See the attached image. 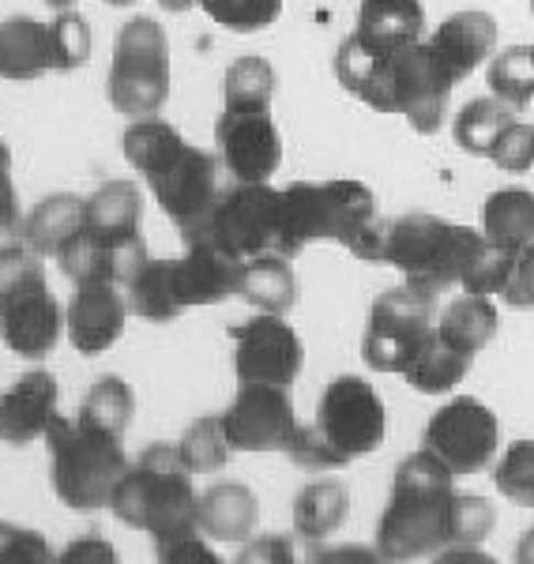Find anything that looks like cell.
<instances>
[{"label": "cell", "instance_id": "obj_1", "mask_svg": "<svg viewBox=\"0 0 534 564\" xmlns=\"http://www.w3.org/2000/svg\"><path fill=\"white\" fill-rule=\"evenodd\" d=\"M124 159L148 181L151 196L162 215L181 230V238L204 230L215 204L226 193L222 185V159L207 154L181 135L162 117H135L124 129Z\"/></svg>", "mask_w": 534, "mask_h": 564}, {"label": "cell", "instance_id": "obj_2", "mask_svg": "<svg viewBox=\"0 0 534 564\" xmlns=\"http://www.w3.org/2000/svg\"><path fill=\"white\" fill-rule=\"evenodd\" d=\"M313 241H339L358 260L380 263L384 223L377 218L373 188L361 181H294L283 188L279 252L294 260Z\"/></svg>", "mask_w": 534, "mask_h": 564}, {"label": "cell", "instance_id": "obj_3", "mask_svg": "<svg viewBox=\"0 0 534 564\" xmlns=\"http://www.w3.org/2000/svg\"><path fill=\"white\" fill-rule=\"evenodd\" d=\"M456 475L429 448L411 452L395 467L392 497L377 523V550L384 561L437 557L448 545Z\"/></svg>", "mask_w": 534, "mask_h": 564}, {"label": "cell", "instance_id": "obj_4", "mask_svg": "<svg viewBox=\"0 0 534 564\" xmlns=\"http://www.w3.org/2000/svg\"><path fill=\"white\" fill-rule=\"evenodd\" d=\"M388 414L380 391L366 377L342 372L316 399V414L302 425L286 456L305 470H339L380 448Z\"/></svg>", "mask_w": 534, "mask_h": 564}, {"label": "cell", "instance_id": "obj_5", "mask_svg": "<svg viewBox=\"0 0 534 564\" xmlns=\"http://www.w3.org/2000/svg\"><path fill=\"white\" fill-rule=\"evenodd\" d=\"M50 448V481L61 505L72 512H98L110 508L113 489L129 470L121 433H110L76 411V417L57 414L45 430Z\"/></svg>", "mask_w": 534, "mask_h": 564}, {"label": "cell", "instance_id": "obj_6", "mask_svg": "<svg viewBox=\"0 0 534 564\" xmlns=\"http://www.w3.org/2000/svg\"><path fill=\"white\" fill-rule=\"evenodd\" d=\"M196 500L200 494L193 486V467L177 444H148L117 481L110 512L132 531L166 539L196 527Z\"/></svg>", "mask_w": 534, "mask_h": 564}, {"label": "cell", "instance_id": "obj_7", "mask_svg": "<svg viewBox=\"0 0 534 564\" xmlns=\"http://www.w3.org/2000/svg\"><path fill=\"white\" fill-rule=\"evenodd\" d=\"M482 249L486 234L456 226L440 215L414 212L384 223L380 263H392L406 282L437 297L451 286H464L470 263L478 260Z\"/></svg>", "mask_w": 534, "mask_h": 564}, {"label": "cell", "instance_id": "obj_8", "mask_svg": "<svg viewBox=\"0 0 534 564\" xmlns=\"http://www.w3.org/2000/svg\"><path fill=\"white\" fill-rule=\"evenodd\" d=\"M61 327H65V313L53 297L39 252L20 241L0 249V339L4 347L26 361H42L57 347Z\"/></svg>", "mask_w": 534, "mask_h": 564}, {"label": "cell", "instance_id": "obj_9", "mask_svg": "<svg viewBox=\"0 0 534 564\" xmlns=\"http://www.w3.org/2000/svg\"><path fill=\"white\" fill-rule=\"evenodd\" d=\"M106 95L117 113L129 121L155 117L170 98V42L159 20L132 15L113 42L110 72H106Z\"/></svg>", "mask_w": 534, "mask_h": 564}, {"label": "cell", "instance_id": "obj_10", "mask_svg": "<svg viewBox=\"0 0 534 564\" xmlns=\"http://www.w3.org/2000/svg\"><path fill=\"white\" fill-rule=\"evenodd\" d=\"M451 87L456 79L448 76L429 42H414L406 50L384 57L380 65V87L369 109L377 113H403L414 132L433 135L445 124Z\"/></svg>", "mask_w": 534, "mask_h": 564}, {"label": "cell", "instance_id": "obj_11", "mask_svg": "<svg viewBox=\"0 0 534 564\" xmlns=\"http://www.w3.org/2000/svg\"><path fill=\"white\" fill-rule=\"evenodd\" d=\"M222 252L233 260H252L260 252H279L283 234V188H271L268 181H233L215 204L204 230ZM193 238V234H188Z\"/></svg>", "mask_w": 534, "mask_h": 564}, {"label": "cell", "instance_id": "obj_12", "mask_svg": "<svg viewBox=\"0 0 534 564\" xmlns=\"http://www.w3.org/2000/svg\"><path fill=\"white\" fill-rule=\"evenodd\" d=\"M433 302L437 297L418 290L414 282L392 286L369 308V327L361 339V358L377 372H406L414 354L433 327Z\"/></svg>", "mask_w": 534, "mask_h": 564}, {"label": "cell", "instance_id": "obj_13", "mask_svg": "<svg viewBox=\"0 0 534 564\" xmlns=\"http://www.w3.org/2000/svg\"><path fill=\"white\" fill-rule=\"evenodd\" d=\"M425 448L448 463L456 478L486 470L501 448V422L482 399L456 395L425 425Z\"/></svg>", "mask_w": 534, "mask_h": 564}, {"label": "cell", "instance_id": "obj_14", "mask_svg": "<svg viewBox=\"0 0 534 564\" xmlns=\"http://www.w3.org/2000/svg\"><path fill=\"white\" fill-rule=\"evenodd\" d=\"M233 372L238 384H279L290 388L305 366V347L283 313H257L246 324L230 327Z\"/></svg>", "mask_w": 534, "mask_h": 564}, {"label": "cell", "instance_id": "obj_15", "mask_svg": "<svg viewBox=\"0 0 534 564\" xmlns=\"http://www.w3.org/2000/svg\"><path fill=\"white\" fill-rule=\"evenodd\" d=\"M219 417L233 452H290L302 430L290 388L279 384H241Z\"/></svg>", "mask_w": 534, "mask_h": 564}, {"label": "cell", "instance_id": "obj_16", "mask_svg": "<svg viewBox=\"0 0 534 564\" xmlns=\"http://www.w3.org/2000/svg\"><path fill=\"white\" fill-rule=\"evenodd\" d=\"M215 143L230 181H271L283 162V135L271 121V106H222Z\"/></svg>", "mask_w": 534, "mask_h": 564}, {"label": "cell", "instance_id": "obj_17", "mask_svg": "<svg viewBox=\"0 0 534 564\" xmlns=\"http://www.w3.org/2000/svg\"><path fill=\"white\" fill-rule=\"evenodd\" d=\"M129 294H124L121 282H76L72 290V302L65 308V332L68 343L84 358H98L121 339L124 321H129Z\"/></svg>", "mask_w": 534, "mask_h": 564}, {"label": "cell", "instance_id": "obj_18", "mask_svg": "<svg viewBox=\"0 0 534 564\" xmlns=\"http://www.w3.org/2000/svg\"><path fill=\"white\" fill-rule=\"evenodd\" d=\"M53 260H57L61 271L72 279V286H76V282H95V279L129 286V279L148 263V241L143 238L117 241V238H106V234L90 230L84 223L65 245H61V252Z\"/></svg>", "mask_w": 534, "mask_h": 564}, {"label": "cell", "instance_id": "obj_19", "mask_svg": "<svg viewBox=\"0 0 534 564\" xmlns=\"http://www.w3.org/2000/svg\"><path fill=\"white\" fill-rule=\"evenodd\" d=\"M53 417H57V377L50 369L23 372L0 395V444L26 448L34 441H45Z\"/></svg>", "mask_w": 534, "mask_h": 564}, {"label": "cell", "instance_id": "obj_20", "mask_svg": "<svg viewBox=\"0 0 534 564\" xmlns=\"http://www.w3.org/2000/svg\"><path fill=\"white\" fill-rule=\"evenodd\" d=\"M174 275L185 308L219 305L230 294H238L241 260L222 252L207 234H193V238H185V257L174 260Z\"/></svg>", "mask_w": 534, "mask_h": 564}, {"label": "cell", "instance_id": "obj_21", "mask_svg": "<svg viewBox=\"0 0 534 564\" xmlns=\"http://www.w3.org/2000/svg\"><path fill=\"white\" fill-rule=\"evenodd\" d=\"M425 42L437 53V61L445 65L448 76L459 84L497 50V20L490 12L467 8V12L448 15Z\"/></svg>", "mask_w": 534, "mask_h": 564}, {"label": "cell", "instance_id": "obj_22", "mask_svg": "<svg viewBox=\"0 0 534 564\" xmlns=\"http://www.w3.org/2000/svg\"><path fill=\"white\" fill-rule=\"evenodd\" d=\"M45 72H57L53 23H42L34 15H8L0 23V79L26 84Z\"/></svg>", "mask_w": 534, "mask_h": 564}, {"label": "cell", "instance_id": "obj_23", "mask_svg": "<svg viewBox=\"0 0 534 564\" xmlns=\"http://www.w3.org/2000/svg\"><path fill=\"white\" fill-rule=\"evenodd\" d=\"M350 34H355L369 53L392 57V53L406 50V45L422 42L425 8H422V0H361L358 26Z\"/></svg>", "mask_w": 534, "mask_h": 564}, {"label": "cell", "instance_id": "obj_24", "mask_svg": "<svg viewBox=\"0 0 534 564\" xmlns=\"http://www.w3.org/2000/svg\"><path fill=\"white\" fill-rule=\"evenodd\" d=\"M257 494L241 481H215L196 500V523L215 545H241L257 531Z\"/></svg>", "mask_w": 534, "mask_h": 564}, {"label": "cell", "instance_id": "obj_25", "mask_svg": "<svg viewBox=\"0 0 534 564\" xmlns=\"http://www.w3.org/2000/svg\"><path fill=\"white\" fill-rule=\"evenodd\" d=\"M470 361H475V354L464 350L456 339H448V335L433 324L403 377H406V384L414 391H422V395H445V391H451L456 384H464Z\"/></svg>", "mask_w": 534, "mask_h": 564}, {"label": "cell", "instance_id": "obj_26", "mask_svg": "<svg viewBox=\"0 0 534 564\" xmlns=\"http://www.w3.org/2000/svg\"><path fill=\"white\" fill-rule=\"evenodd\" d=\"M238 297L249 302L257 313H290L297 302V275L294 263L283 252H260L241 263Z\"/></svg>", "mask_w": 534, "mask_h": 564}, {"label": "cell", "instance_id": "obj_27", "mask_svg": "<svg viewBox=\"0 0 534 564\" xmlns=\"http://www.w3.org/2000/svg\"><path fill=\"white\" fill-rule=\"evenodd\" d=\"M84 223L106 238H143V193L135 181H106L84 199Z\"/></svg>", "mask_w": 534, "mask_h": 564}, {"label": "cell", "instance_id": "obj_28", "mask_svg": "<svg viewBox=\"0 0 534 564\" xmlns=\"http://www.w3.org/2000/svg\"><path fill=\"white\" fill-rule=\"evenodd\" d=\"M84 199L72 193H53L34 204V212L23 218V241L31 252H39L42 260L57 257L61 245L84 226Z\"/></svg>", "mask_w": 534, "mask_h": 564}, {"label": "cell", "instance_id": "obj_29", "mask_svg": "<svg viewBox=\"0 0 534 564\" xmlns=\"http://www.w3.org/2000/svg\"><path fill=\"white\" fill-rule=\"evenodd\" d=\"M350 512V494L342 481L316 478L294 497V534L302 542H324L342 527Z\"/></svg>", "mask_w": 534, "mask_h": 564}, {"label": "cell", "instance_id": "obj_30", "mask_svg": "<svg viewBox=\"0 0 534 564\" xmlns=\"http://www.w3.org/2000/svg\"><path fill=\"white\" fill-rule=\"evenodd\" d=\"M124 294H129L132 313L143 316V321H151V324H170V321H177V316L185 313L181 294H177L174 260L148 257V263H143V268L129 279Z\"/></svg>", "mask_w": 534, "mask_h": 564}, {"label": "cell", "instance_id": "obj_31", "mask_svg": "<svg viewBox=\"0 0 534 564\" xmlns=\"http://www.w3.org/2000/svg\"><path fill=\"white\" fill-rule=\"evenodd\" d=\"M482 234L501 249L534 241V193L531 188H497L482 207Z\"/></svg>", "mask_w": 534, "mask_h": 564}, {"label": "cell", "instance_id": "obj_32", "mask_svg": "<svg viewBox=\"0 0 534 564\" xmlns=\"http://www.w3.org/2000/svg\"><path fill=\"white\" fill-rule=\"evenodd\" d=\"M515 121V106H509L504 98H475L459 109L456 117V143L464 148L467 154H478V159H490L501 132L509 129Z\"/></svg>", "mask_w": 534, "mask_h": 564}, {"label": "cell", "instance_id": "obj_33", "mask_svg": "<svg viewBox=\"0 0 534 564\" xmlns=\"http://www.w3.org/2000/svg\"><path fill=\"white\" fill-rule=\"evenodd\" d=\"M437 327L448 335V339H456L464 350L478 354L486 343H493L497 327H501V313H497L493 297L467 294V290H464V297H456V302L440 313Z\"/></svg>", "mask_w": 534, "mask_h": 564}, {"label": "cell", "instance_id": "obj_34", "mask_svg": "<svg viewBox=\"0 0 534 564\" xmlns=\"http://www.w3.org/2000/svg\"><path fill=\"white\" fill-rule=\"evenodd\" d=\"M490 90L509 106L523 109L534 98V42L509 45L490 61Z\"/></svg>", "mask_w": 534, "mask_h": 564}, {"label": "cell", "instance_id": "obj_35", "mask_svg": "<svg viewBox=\"0 0 534 564\" xmlns=\"http://www.w3.org/2000/svg\"><path fill=\"white\" fill-rule=\"evenodd\" d=\"M79 414L90 417L95 425H102V430L124 436V430H129V422L135 414V395H132V388L124 384V377L106 372V377H98L95 384H90Z\"/></svg>", "mask_w": 534, "mask_h": 564}, {"label": "cell", "instance_id": "obj_36", "mask_svg": "<svg viewBox=\"0 0 534 564\" xmlns=\"http://www.w3.org/2000/svg\"><path fill=\"white\" fill-rule=\"evenodd\" d=\"M181 456L193 467V475H211V470H222L230 463L233 448H230V436L222 430V417H196L193 425L185 430V436L177 441Z\"/></svg>", "mask_w": 534, "mask_h": 564}, {"label": "cell", "instance_id": "obj_37", "mask_svg": "<svg viewBox=\"0 0 534 564\" xmlns=\"http://www.w3.org/2000/svg\"><path fill=\"white\" fill-rule=\"evenodd\" d=\"M275 68L264 57H238L222 76V106H271Z\"/></svg>", "mask_w": 534, "mask_h": 564}, {"label": "cell", "instance_id": "obj_38", "mask_svg": "<svg viewBox=\"0 0 534 564\" xmlns=\"http://www.w3.org/2000/svg\"><path fill=\"white\" fill-rule=\"evenodd\" d=\"M200 8L222 26V31L257 34V31H268V26L279 20L283 0H200Z\"/></svg>", "mask_w": 534, "mask_h": 564}, {"label": "cell", "instance_id": "obj_39", "mask_svg": "<svg viewBox=\"0 0 534 564\" xmlns=\"http://www.w3.org/2000/svg\"><path fill=\"white\" fill-rule=\"evenodd\" d=\"M493 486L512 505L534 508V441H515L504 448V456L493 470Z\"/></svg>", "mask_w": 534, "mask_h": 564}, {"label": "cell", "instance_id": "obj_40", "mask_svg": "<svg viewBox=\"0 0 534 564\" xmlns=\"http://www.w3.org/2000/svg\"><path fill=\"white\" fill-rule=\"evenodd\" d=\"M493 523H497V512L482 494H456V500H451L445 550H451V545H482L490 539Z\"/></svg>", "mask_w": 534, "mask_h": 564}, {"label": "cell", "instance_id": "obj_41", "mask_svg": "<svg viewBox=\"0 0 534 564\" xmlns=\"http://www.w3.org/2000/svg\"><path fill=\"white\" fill-rule=\"evenodd\" d=\"M53 39H57V72H76L90 61V50H95V34H90V23L79 12H65L53 20Z\"/></svg>", "mask_w": 534, "mask_h": 564}, {"label": "cell", "instance_id": "obj_42", "mask_svg": "<svg viewBox=\"0 0 534 564\" xmlns=\"http://www.w3.org/2000/svg\"><path fill=\"white\" fill-rule=\"evenodd\" d=\"M512 252L515 249H501L486 238V249L478 252V260L470 263L467 279H464V290L467 294H486V297H501L504 282H509V271H512Z\"/></svg>", "mask_w": 534, "mask_h": 564}, {"label": "cell", "instance_id": "obj_43", "mask_svg": "<svg viewBox=\"0 0 534 564\" xmlns=\"http://www.w3.org/2000/svg\"><path fill=\"white\" fill-rule=\"evenodd\" d=\"M490 162L501 166L504 174H527L534 166V124L515 117L509 129L501 132V140H497Z\"/></svg>", "mask_w": 534, "mask_h": 564}, {"label": "cell", "instance_id": "obj_44", "mask_svg": "<svg viewBox=\"0 0 534 564\" xmlns=\"http://www.w3.org/2000/svg\"><path fill=\"white\" fill-rule=\"evenodd\" d=\"M23 234V215H20V193L12 185V151L0 140V249L15 245Z\"/></svg>", "mask_w": 534, "mask_h": 564}, {"label": "cell", "instance_id": "obj_45", "mask_svg": "<svg viewBox=\"0 0 534 564\" xmlns=\"http://www.w3.org/2000/svg\"><path fill=\"white\" fill-rule=\"evenodd\" d=\"M155 553H159V561H207V564H219L215 542L200 531V523L166 534V539H155Z\"/></svg>", "mask_w": 534, "mask_h": 564}, {"label": "cell", "instance_id": "obj_46", "mask_svg": "<svg viewBox=\"0 0 534 564\" xmlns=\"http://www.w3.org/2000/svg\"><path fill=\"white\" fill-rule=\"evenodd\" d=\"M57 553L39 531L0 520V561H53Z\"/></svg>", "mask_w": 534, "mask_h": 564}, {"label": "cell", "instance_id": "obj_47", "mask_svg": "<svg viewBox=\"0 0 534 564\" xmlns=\"http://www.w3.org/2000/svg\"><path fill=\"white\" fill-rule=\"evenodd\" d=\"M501 302L512 308H534V241L512 252V271L501 290Z\"/></svg>", "mask_w": 534, "mask_h": 564}, {"label": "cell", "instance_id": "obj_48", "mask_svg": "<svg viewBox=\"0 0 534 564\" xmlns=\"http://www.w3.org/2000/svg\"><path fill=\"white\" fill-rule=\"evenodd\" d=\"M294 557H297L294 539H290V534H279V531L241 542V553H238L241 564H294Z\"/></svg>", "mask_w": 534, "mask_h": 564}, {"label": "cell", "instance_id": "obj_49", "mask_svg": "<svg viewBox=\"0 0 534 564\" xmlns=\"http://www.w3.org/2000/svg\"><path fill=\"white\" fill-rule=\"evenodd\" d=\"M113 557H117V550L106 539H98V534L72 542L68 550L57 553V561H113Z\"/></svg>", "mask_w": 534, "mask_h": 564}, {"label": "cell", "instance_id": "obj_50", "mask_svg": "<svg viewBox=\"0 0 534 564\" xmlns=\"http://www.w3.org/2000/svg\"><path fill=\"white\" fill-rule=\"evenodd\" d=\"M316 561H384L380 557V550H358V545H339V550H316L313 553Z\"/></svg>", "mask_w": 534, "mask_h": 564}, {"label": "cell", "instance_id": "obj_51", "mask_svg": "<svg viewBox=\"0 0 534 564\" xmlns=\"http://www.w3.org/2000/svg\"><path fill=\"white\" fill-rule=\"evenodd\" d=\"M515 561H520V564H534V531H523L520 545H515Z\"/></svg>", "mask_w": 534, "mask_h": 564}, {"label": "cell", "instance_id": "obj_52", "mask_svg": "<svg viewBox=\"0 0 534 564\" xmlns=\"http://www.w3.org/2000/svg\"><path fill=\"white\" fill-rule=\"evenodd\" d=\"M159 8H166V12H188L193 4H200V0H155Z\"/></svg>", "mask_w": 534, "mask_h": 564}, {"label": "cell", "instance_id": "obj_53", "mask_svg": "<svg viewBox=\"0 0 534 564\" xmlns=\"http://www.w3.org/2000/svg\"><path fill=\"white\" fill-rule=\"evenodd\" d=\"M42 4L57 8V12H65V8H72V4H76V0H42Z\"/></svg>", "mask_w": 534, "mask_h": 564}, {"label": "cell", "instance_id": "obj_54", "mask_svg": "<svg viewBox=\"0 0 534 564\" xmlns=\"http://www.w3.org/2000/svg\"><path fill=\"white\" fill-rule=\"evenodd\" d=\"M531 12H534V0H531Z\"/></svg>", "mask_w": 534, "mask_h": 564}]
</instances>
